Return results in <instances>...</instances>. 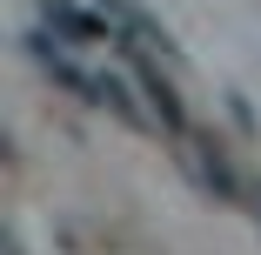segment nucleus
Instances as JSON below:
<instances>
[{
	"mask_svg": "<svg viewBox=\"0 0 261 255\" xmlns=\"http://www.w3.org/2000/svg\"><path fill=\"white\" fill-rule=\"evenodd\" d=\"M127 61H134V74H141V94H147V108H154V121H161L168 134H188V108H181V94H174V81L154 67V54H141V47H127Z\"/></svg>",
	"mask_w": 261,
	"mask_h": 255,
	"instance_id": "1",
	"label": "nucleus"
},
{
	"mask_svg": "<svg viewBox=\"0 0 261 255\" xmlns=\"http://www.w3.org/2000/svg\"><path fill=\"white\" fill-rule=\"evenodd\" d=\"M188 175L207 188V195H234V175H228V161H221V148H207V141H188Z\"/></svg>",
	"mask_w": 261,
	"mask_h": 255,
	"instance_id": "2",
	"label": "nucleus"
},
{
	"mask_svg": "<svg viewBox=\"0 0 261 255\" xmlns=\"http://www.w3.org/2000/svg\"><path fill=\"white\" fill-rule=\"evenodd\" d=\"M94 101H100V108H108V114H121L127 128H147V108L134 101V87H127L121 74H100V81H94Z\"/></svg>",
	"mask_w": 261,
	"mask_h": 255,
	"instance_id": "3",
	"label": "nucleus"
},
{
	"mask_svg": "<svg viewBox=\"0 0 261 255\" xmlns=\"http://www.w3.org/2000/svg\"><path fill=\"white\" fill-rule=\"evenodd\" d=\"M40 7H47V27H54V34H67V40H100V20L81 14L74 0H40Z\"/></svg>",
	"mask_w": 261,
	"mask_h": 255,
	"instance_id": "4",
	"label": "nucleus"
},
{
	"mask_svg": "<svg viewBox=\"0 0 261 255\" xmlns=\"http://www.w3.org/2000/svg\"><path fill=\"white\" fill-rule=\"evenodd\" d=\"M254 215H261V195H254Z\"/></svg>",
	"mask_w": 261,
	"mask_h": 255,
	"instance_id": "5",
	"label": "nucleus"
}]
</instances>
